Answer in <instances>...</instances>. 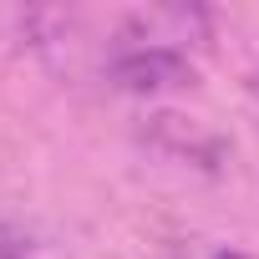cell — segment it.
I'll return each mask as SVG.
<instances>
[{"label":"cell","mask_w":259,"mask_h":259,"mask_svg":"<svg viewBox=\"0 0 259 259\" xmlns=\"http://www.w3.org/2000/svg\"><path fill=\"white\" fill-rule=\"evenodd\" d=\"M183 71H188V61H183L173 46H158V41L133 46V51H122V56L112 61V81H117V87H127V92L173 87V81H183Z\"/></svg>","instance_id":"obj_1"},{"label":"cell","mask_w":259,"mask_h":259,"mask_svg":"<svg viewBox=\"0 0 259 259\" xmlns=\"http://www.w3.org/2000/svg\"><path fill=\"white\" fill-rule=\"evenodd\" d=\"M224 259H239V254H224Z\"/></svg>","instance_id":"obj_2"}]
</instances>
